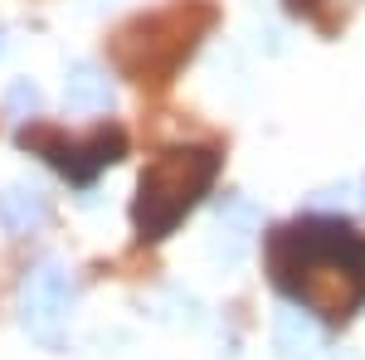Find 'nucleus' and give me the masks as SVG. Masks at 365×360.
Wrapping results in <instances>:
<instances>
[{
	"label": "nucleus",
	"instance_id": "nucleus-4",
	"mask_svg": "<svg viewBox=\"0 0 365 360\" xmlns=\"http://www.w3.org/2000/svg\"><path fill=\"white\" fill-rule=\"evenodd\" d=\"M20 141H25V146H34V151H39V156H44L54 170H63L73 185H93V175H98V170H108L117 156H122V146H127L117 127H108V132H93V141H88V146L58 141L54 132H34V137L25 132Z\"/></svg>",
	"mask_w": 365,
	"mask_h": 360
},
{
	"label": "nucleus",
	"instance_id": "nucleus-7",
	"mask_svg": "<svg viewBox=\"0 0 365 360\" xmlns=\"http://www.w3.org/2000/svg\"><path fill=\"white\" fill-rule=\"evenodd\" d=\"M273 351H278V360H317V351H322L317 322L297 307H282L273 317Z\"/></svg>",
	"mask_w": 365,
	"mask_h": 360
},
{
	"label": "nucleus",
	"instance_id": "nucleus-8",
	"mask_svg": "<svg viewBox=\"0 0 365 360\" xmlns=\"http://www.w3.org/2000/svg\"><path fill=\"white\" fill-rule=\"evenodd\" d=\"M215 220H220V229H239V234H253L258 229V205L253 200H244L239 190H229V195H220L215 200Z\"/></svg>",
	"mask_w": 365,
	"mask_h": 360
},
{
	"label": "nucleus",
	"instance_id": "nucleus-3",
	"mask_svg": "<svg viewBox=\"0 0 365 360\" xmlns=\"http://www.w3.org/2000/svg\"><path fill=\"white\" fill-rule=\"evenodd\" d=\"M73 302H78V282L58 258H44L20 277V326L49 351H63V326L73 317Z\"/></svg>",
	"mask_w": 365,
	"mask_h": 360
},
{
	"label": "nucleus",
	"instance_id": "nucleus-9",
	"mask_svg": "<svg viewBox=\"0 0 365 360\" xmlns=\"http://www.w3.org/2000/svg\"><path fill=\"white\" fill-rule=\"evenodd\" d=\"M39 103H44V98H39V88L29 83V78H15V83L5 88V112H10L15 122H25L29 112H39Z\"/></svg>",
	"mask_w": 365,
	"mask_h": 360
},
{
	"label": "nucleus",
	"instance_id": "nucleus-10",
	"mask_svg": "<svg viewBox=\"0 0 365 360\" xmlns=\"http://www.w3.org/2000/svg\"><path fill=\"white\" fill-rule=\"evenodd\" d=\"M161 302L175 307V312H166V317H161V322H185V326H200V302L190 297V292H166Z\"/></svg>",
	"mask_w": 365,
	"mask_h": 360
},
{
	"label": "nucleus",
	"instance_id": "nucleus-5",
	"mask_svg": "<svg viewBox=\"0 0 365 360\" xmlns=\"http://www.w3.org/2000/svg\"><path fill=\"white\" fill-rule=\"evenodd\" d=\"M44 224H49V195L39 190V185L15 180V185L0 190V229H5L10 239H29V234H39Z\"/></svg>",
	"mask_w": 365,
	"mask_h": 360
},
{
	"label": "nucleus",
	"instance_id": "nucleus-1",
	"mask_svg": "<svg viewBox=\"0 0 365 360\" xmlns=\"http://www.w3.org/2000/svg\"><path fill=\"white\" fill-rule=\"evenodd\" d=\"M273 282L322 317H351L365 302V239L341 220H302L273 239Z\"/></svg>",
	"mask_w": 365,
	"mask_h": 360
},
{
	"label": "nucleus",
	"instance_id": "nucleus-12",
	"mask_svg": "<svg viewBox=\"0 0 365 360\" xmlns=\"http://www.w3.org/2000/svg\"><path fill=\"white\" fill-rule=\"evenodd\" d=\"M336 360H356V356H336Z\"/></svg>",
	"mask_w": 365,
	"mask_h": 360
},
{
	"label": "nucleus",
	"instance_id": "nucleus-6",
	"mask_svg": "<svg viewBox=\"0 0 365 360\" xmlns=\"http://www.w3.org/2000/svg\"><path fill=\"white\" fill-rule=\"evenodd\" d=\"M63 98H68V108L78 112H108L117 103V88L108 78V68H98V63H68V73H63Z\"/></svg>",
	"mask_w": 365,
	"mask_h": 360
},
{
	"label": "nucleus",
	"instance_id": "nucleus-11",
	"mask_svg": "<svg viewBox=\"0 0 365 360\" xmlns=\"http://www.w3.org/2000/svg\"><path fill=\"white\" fill-rule=\"evenodd\" d=\"M0 54H5V29H0Z\"/></svg>",
	"mask_w": 365,
	"mask_h": 360
},
{
	"label": "nucleus",
	"instance_id": "nucleus-2",
	"mask_svg": "<svg viewBox=\"0 0 365 360\" xmlns=\"http://www.w3.org/2000/svg\"><path fill=\"white\" fill-rule=\"evenodd\" d=\"M220 175V156L205 151V146H175L161 151L151 166L141 170L137 185V220L141 239H166L175 224L195 210V200L210 190V180Z\"/></svg>",
	"mask_w": 365,
	"mask_h": 360
}]
</instances>
